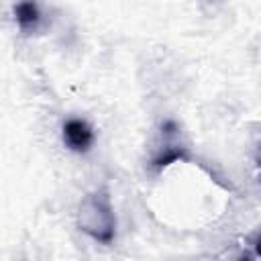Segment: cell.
<instances>
[{"label": "cell", "mask_w": 261, "mask_h": 261, "mask_svg": "<svg viewBox=\"0 0 261 261\" xmlns=\"http://www.w3.org/2000/svg\"><path fill=\"white\" fill-rule=\"evenodd\" d=\"M80 232L100 245H112L116 239V216L106 190H94L82 198L75 210Z\"/></svg>", "instance_id": "6da1fadb"}, {"label": "cell", "mask_w": 261, "mask_h": 261, "mask_svg": "<svg viewBox=\"0 0 261 261\" xmlns=\"http://www.w3.org/2000/svg\"><path fill=\"white\" fill-rule=\"evenodd\" d=\"M159 135H161V143H159L155 155H153L151 161H149V167H151L155 173H159L161 169L169 167V165L175 163V161L188 159V149L179 143V126H177L175 120H171V118L163 120Z\"/></svg>", "instance_id": "7a4b0ae2"}, {"label": "cell", "mask_w": 261, "mask_h": 261, "mask_svg": "<svg viewBox=\"0 0 261 261\" xmlns=\"http://www.w3.org/2000/svg\"><path fill=\"white\" fill-rule=\"evenodd\" d=\"M61 139H63V145L69 151H73L77 155H84L94 147L96 133H94V128L88 120L71 116L61 124Z\"/></svg>", "instance_id": "3957f363"}, {"label": "cell", "mask_w": 261, "mask_h": 261, "mask_svg": "<svg viewBox=\"0 0 261 261\" xmlns=\"http://www.w3.org/2000/svg\"><path fill=\"white\" fill-rule=\"evenodd\" d=\"M12 16L20 33L33 35L41 29L43 22V12L39 6V0H16L12 6Z\"/></svg>", "instance_id": "277c9868"}]
</instances>
